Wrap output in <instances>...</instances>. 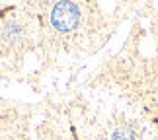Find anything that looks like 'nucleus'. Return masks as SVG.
<instances>
[{
	"label": "nucleus",
	"instance_id": "nucleus-2",
	"mask_svg": "<svg viewBox=\"0 0 158 140\" xmlns=\"http://www.w3.org/2000/svg\"><path fill=\"white\" fill-rule=\"evenodd\" d=\"M111 140H135V134H133L131 129H119L113 132Z\"/></svg>",
	"mask_w": 158,
	"mask_h": 140
},
{
	"label": "nucleus",
	"instance_id": "nucleus-3",
	"mask_svg": "<svg viewBox=\"0 0 158 140\" xmlns=\"http://www.w3.org/2000/svg\"><path fill=\"white\" fill-rule=\"evenodd\" d=\"M20 33H22V29L18 27L16 23H8V26H6V37H8V39L20 37Z\"/></svg>",
	"mask_w": 158,
	"mask_h": 140
},
{
	"label": "nucleus",
	"instance_id": "nucleus-1",
	"mask_svg": "<svg viewBox=\"0 0 158 140\" xmlns=\"http://www.w3.org/2000/svg\"><path fill=\"white\" fill-rule=\"evenodd\" d=\"M78 20H80V12L70 0H60L51 10V23L57 31H72L78 26Z\"/></svg>",
	"mask_w": 158,
	"mask_h": 140
}]
</instances>
